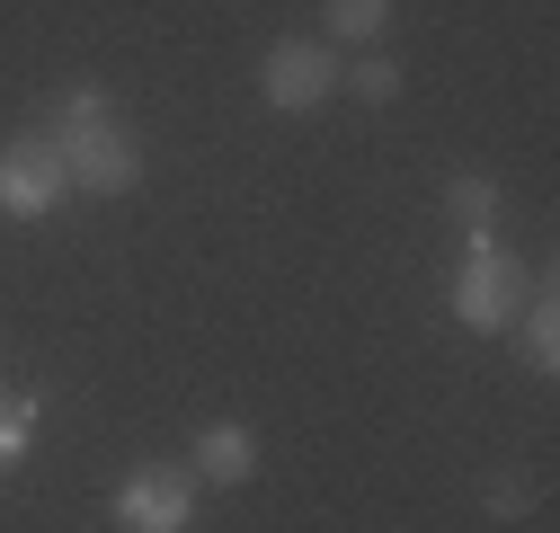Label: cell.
I'll return each mask as SVG.
<instances>
[{
	"label": "cell",
	"instance_id": "6da1fadb",
	"mask_svg": "<svg viewBox=\"0 0 560 533\" xmlns=\"http://www.w3.org/2000/svg\"><path fill=\"white\" fill-rule=\"evenodd\" d=\"M36 133L62 152L72 196H133V187H143V169H152V152L133 143V125L116 116V98H107L98 81L54 90V98L36 107Z\"/></svg>",
	"mask_w": 560,
	"mask_h": 533
},
{
	"label": "cell",
	"instance_id": "7a4b0ae2",
	"mask_svg": "<svg viewBox=\"0 0 560 533\" xmlns=\"http://www.w3.org/2000/svg\"><path fill=\"white\" fill-rule=\"evenodd\" d=\"M525 311V266L508 258L499 232H463V266H454V320L463 329H508Z\"/></svg>",
	"mask_w": 560,
	"mask_h": 533
},
{
	"label": "cell",
	"instance_id": "3957f363",
	"mask_svg": "<svg viewBox=\"0 0 560 533\" xmlns=\"http://www.w3.org/2000/svg\"><path fill=\"white\" fill-rule=\"evenodd\" d=\"M196 472L187 462H133V472L116 481V498H107V516H116V533H187L196 524Z\"/></svg>",
	"mask_w": 560,
	"mask_h": 533
},
{
	"label": "cell",
	"instance_id": "277c9868",
	"mask_svg": "<svg viewBox=\"0 0 560 533\" xmlns=\"http://www.w3.org/2000/svg\"><path fill=\"white\" fill-rule=\"evenodd\" d=\"M258 98H267L276 116L329 107V98H338V45H320V36H276V45L258 54Z\"/></svg>",
	"mask_w": 560,
	"mask_h": 533
},
{
	"label": "cell",
	"instance_id": "5b68a950",
	"mask_svg": "<svg viewBox=\"0 0 560 533\" xmlns=\"http://www.w3.org/2000/svg\"><path fill=\"white\" fill-rule=\"evenodd\" d=\"M62 196H72L62 152L45 143L36 125L10 133V143H0V214H10V223H45V214H62Z\"/></svg>",
	"mask_w": 560,
	"mask_h": 533
},
{
	"label": "cell",
	"instance_id": "8992f818",
	"mask_svg": "<svg viewBox=\"0 0 560 533\" xmlns=\"http://www.w3.org/2000/svg\"><path fill=\"white\" fill-rule=\"evenodd\" d=\"M187 472H196V489H249V481H258V427H241V418H214V427L196 436Z\"/></svg>",
	"mask_w": 560,
	"mask_h": 533
},
{
	"label": "cell",
	"instance_id": "52a82bcc",
	"mask_svg": "<svg viewBox=\"0 0 560 533\" xmlns=\"http://www.w3.org/2000/svg\"><path fill=\"white\" fill-rule=\"evenodd\" d=\"M436 205H445L463 232H499V205H508V187L489 178V169H454V178L436 187Z\"/></svg>",
	"mask_w": 560,
	"mask_h": 533
},
{
	"label": "cell",
	"instance_id": "ba28073f",
	"mask_svg": "<svg viewBox=\"0 0 560 533\" xmlns=\"http://www.w3.org/2000/svg\"><path fill=\"white\" fill-rule=\"evenodd\" d=\"M508 329H516V347H525L534 374H560V303H551V276L525 294V311H516Z\"/></svg>",
	"mask_w": 560,
	"mask_h": 533
},
{
	"label": "cell",
	"instance_id": "9c48e42d",
	"mask_svg": "<svg viewBox=\"0 0 560 533\" xmlns=\"http://www.w3.org/2000/svg\"><path fill=\"white\" fill-rule=\"evenodd\" d=\"M320 45H383V27H392V0H320Z\"/></svg>",
	"mask_w": 560,
	"mask_h": 533
},
{
	"label": "cell",
	"instance_id": "30bf717a",
	"mask_svg": "<svg viewBox=\"0 0 560 533\" xmlns=\"http://www.w3.org/2000/svg\"><path fill=\"white\" fill-rule=\"evenodd\" d=\"M338 81H347V90H357L365 107H392V98H400V62H392L383 45H365L357 62H338Z\"/></svg>",
	"mask_w": 560,
	"mask_h": 533
},
{
	"label": "cell",
	"instance_id": "8fae6325",
	"mask_svg": "<svg viewBox=\"0 0 560 533\" xmlns=\"http://www.w3.org/2000/svg\"><path fill=\"white\" fill-rule=\"evenodd\" d=\"M36 410H45L36 391H0V472H19V462H27V445H36Z\"/></svg>",
	"mask_w": 560,
	"mask_h": 533
},
{
	"label": "cell",
	"instance_id": "7c38bea8",
	"mask_svg": "<svg viewBox=\"0 0 560 533\" xmlns=\"http://www.w3.org/2000/svg\"><path fill=\"white\" fill-rule=\"evenodd\" d=\"M534 498H542V489H534L525 472H489V481H480V507H489V516H525Z\"/></svg>",
	"mask_w": 560,
	"mask_h": 533
}]
</instances>
